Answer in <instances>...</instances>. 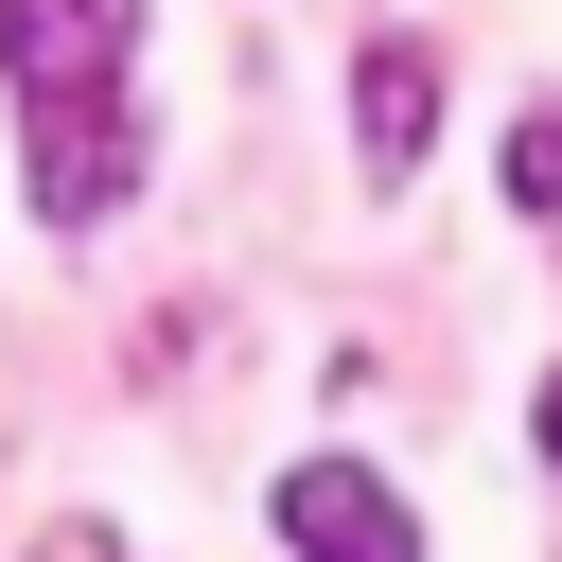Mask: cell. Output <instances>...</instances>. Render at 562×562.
<instances>
[{
  "label": "cell",
  "instance_id": "3957f363",
  "mask_svg": "<svg viewBox=\"0 0 562 562\" xmlns=\"http://www.w3.org/2000/svg\"><path fill=\"white\" fill-rule=\"evenodd\" d=\"M140 53V0H0V70H18V105H70V88H105Z\"/></svg>",
  "mask_w": 562,
  "mask_h": 562
},
{
  "label": "cell",
  "instance_id": "52a82bcc",
  "mask_svg": "<svg viewBox=\"0 0 562 562\" xmlns=\"http://www.w3.org/2000/svg\"><path fill=\"white\" fill-rule=\"evenodd\" d=\"M53 562H123V544H88V527H70V544H53Z\"/></svg>",
  "mask_w": 562,
  "mask_h": 562
},
{
  "label": "cell",
  "instance_id": "8992f818",
  "mask_svg": "<svg viewBox=\"0 0 562 562\" xmlns=\"http://www.w3.org/2000/svg\"><path fill=\"white\" fill-rule=\"evenodd\" d=\"M527 439H544V457H562V369H544V404H527Z\"/></svg>",
  "mask_w": 562,
  "mask_h": 562
},
{
  "label": "cell",
  "instance_id": "5b68a950",
  "mask_svg": "<svg viewBox=\"0 0 562 562\" xmlns=\"http://www.w3.org/2000/svg\"><path fill=\"white\" fill-rule=\"evenodd\" d=\"M509 211H562V88L509 123Z\"/></svg>",
  "mask_w": 562,
  "mask_h": 562
},
{
  "label": "cell",
  "instance_id": "7a4b0ae2",
  "mask_svg": "<svg viewBox=\"0 0 562 562\" xmlns=\"http://www.w3.org/2000/svg\"><path fill=\"white\" fill-rule=\"evenodd\" d=\"M123 193H140V123H123L105 88L35 105V211H53V228H105Z\"/></svg>",
  "mask_w": 562,
  "mask_h": 562
},
{
  "label": "cell",
  "instance_id": "277c9868",
  "mask_svg": "<svg viewBox=\"0 0 562 562\" xmlns=\"http://www.w3.org/2000/svg\"><path fill=\"white\" fill-rule=\"evenodd\" d=\"M422 140H439V53L422 35H369L351 53V158L369 176H422Z\"/></svg>",
  "mask_w": 562,
  "mask_h": 562
},
{
  "label": "cell",
  "instance_id": "6da1fadb",
  "mask_svg": "<svg viewBox=\"0 0 562 562\" xmlns=\"http://www.w3.org/2000/svg\"><path fill=\"white\" fill-rule=\"evenodd\" d=\"M281 544H299V562H422V509H404L369 457H299V474H281Z\"/></svg>",
  "mask_w": 562,
  "mask_h": 562
}]
</instances>
